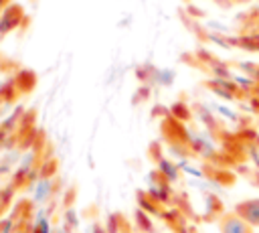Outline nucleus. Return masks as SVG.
<instances>
[{
	"instance_id": "f03ea898",
	"label": "nucleus",
	"mask_w": 259,
	"mask_h": 233,
	"mask_svg": "<svg viewBox=\"0 0 259 233\" xmlns=\"http://www.w3.org/2000/svg\"><path fill=\"white\" fill-rule=\"evenodd\" d=\"M243 221H247L253 229L259 227V199H245V201H239L233 209Z\"/></svg>"
},
{
	"instance_id": "7ed1b4c3",
	"label": "nucleus",
	"mask_w": 259,
	"mask_h": 233,
	"mask_svg": "<svg viewBox=\"0 0 259 233\" xmlns=\"http://www.w3.org/2000/svg\"><path fill=\"white\" fill-rule=\"evenodd\" d=\"M235 4H247V2H251V0H233Z\"/></svg>"
},
{
	"instance_id": "f257e3e1",
	"label": "nucleus",
	"mask_w": 259,
	"mask_h": 233,
	"mask_svg": "<svg viewBox=\"0 0 259 233\" xmlns=\"http://www.w3.org/2000/svg\"><path fill=\"white\" fill-rule=\"evenodd\" d=\"M219 233H255V229L235 211H227L219 219Z\"/></svg>"
}]
</instances>
